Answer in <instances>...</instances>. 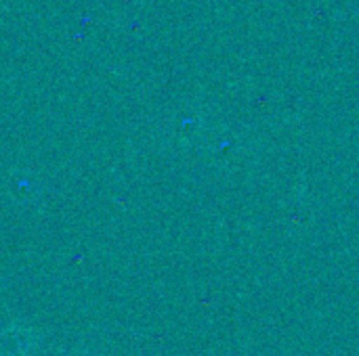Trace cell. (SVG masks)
Segmentation results:
<instances>
[{"instance_id": "1", "label": "cell", "mask_w": 359, "mask_h": 356, "mask_svg": "<svg viewBox=\"0 0 359 356\" xmlns=\"http://www.w3.org/2000/svg\"><path fill=\"white\" fill-rule=\"evenodd\" d=\"M34 350V336L23 327H6L0 332V356H29Z\"/></svg>"}]
</instances>
